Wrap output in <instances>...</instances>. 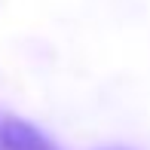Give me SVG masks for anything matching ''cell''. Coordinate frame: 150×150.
Segmentation results:
<instances>
[{
	"label": "cell",
	"mask_w": 150,
	"mask_h": 150,
	"mask_svg": "<svg viewBox=\"0 0 150 150\" xmlns=\"http://www.w3.org/2000/svg\"><path fill=\"white\" fill-rule=\"evenodd\" d=\"M0 150H58L55 141L22 117H0Z\"/></svg>",
	"instance_id": "obj_1"
}]
</instances>
